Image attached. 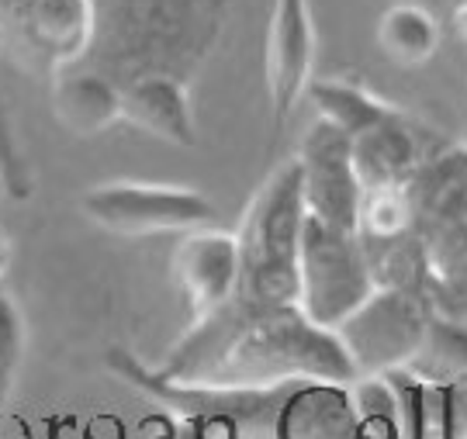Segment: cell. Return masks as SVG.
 <instances>
[{
  "label": "cell",
  "mask_w": 467,
  "mask_h": 439,
  "mask_svg": "<svg viewBox=\"0 0 467 439\" xmlns=\"http://www.w3.org/2000/svg\"><path fill=\"white\" fill-rule=\"evenodd\" d=\"M160 377L208 388H277L295 381L353 384L360 373L329 329H318L298 304L243 308L229 304L194 322L167 356Z\"/></svg>",
  "instance_id": "6da1fadb"
},
{
  "label": "cell",
  "mask_w": 467,
  "mask_h": 439,
  "mask_svg": "<svg viewBox=\"0 0 467 439\" xmlns=\"http://www.w3.org/2000/svg\"><path fill=\"white\" fill-rule=\"evenodd\" d=\"M305 184L301 163L287 159L253 194L239 221V294L243 308L298 304V256L305 232Z\"/></svg>",
  "instance_id": "7a4b0ae2"
},
{
  "label": "cell",
  "mask_w": 467,
  "mask_h": 439,
  "mask_svg": "<svg viewBox=\"0 0 467 439\" xmlns=\"http://www.w3.org/2000/svg\"><path fill=\"white\" fill-rule=\"evenodd\" d=\"M108 367L129 381L132 388L150 394L152 402L177 412L181 423L198 425H229L239 439H274L277 429V412H281L287 391L295 384H277V388H208V384H177L156 371H150L139 356L129 350H111Z\"/></svg>",
  "instance_id": "3957f363"
},
{
  "label": "cell",
  "mask_w": 467,
  "mask_h": 439,
  "mask_svg": "<svg viewBox=\"0 0 467 439\" xmlns=\"http://www.w3.org/2000/svg\"><path fill=\"white\" fill-rule=\"evenodd\" d=\"M298 273V308L329 332H336L378 291L364 239L357 232H339L312 215H305Z\"/></svg>",
  "instance_id": "277c9868"
},
{
  "label": "cell",
  "mask_w": 467,
  "mask_h": 439,
  "mask_svg": "<svg viewBox=\"0 0 467 439\" xmlns=\"http://www.w3.org/2000/svg\"><path fill=\"white\" fill-rule=\"evenodd\" d=\"M84 215L115 236H156V232H194L215 219V204L194 187L111 180L84 194Z\"/></svg>",
  "instance_id": "5b68a950"
},
{
  "label": "cell",
  "mask_w": 467,
  "mask_h": 439,
  "mask_svg": "<svg viewBox=\"0 0 467 439\" xmlns=\"http://www.w3.org/2000/svg\"><path fill=\"white\" fill-rule=\"evenodd\" d=\"M0 32L35 69L67 73L98 35L94 0H0Z\"/></svg>",
  "instance_id": "8992f818"
},
{
  "label": "cell",
  "mask_w": 467,
  "mask_h": 439,
  "mask_svg": "<svg viewBox=\"0 0 467 439\" xmlns=\"http://www.w3.org/2000/svg\"><path fill=\"white\" fill-rule=\"evenodd\" d=\"M357 373L401 371L426 336V319L419 301L395 288H378L350 319L336 329Z\"/></svg>",
  "instance_id": "52a82bcc"
},
{
  "label": "cell",
  "mask_w": 467,
  "mask_h": 439,
  "mask_svg": "<svg viewBox=\"0 0 467 439\" xmlns=\"http://www.w3.org/2000/svg\"><path fill=\"white\" fill-rule=\"evenodd\" d=\"M301 163L305 211L339 232L360 236V201L364 187L353 167V138L333 121L316 118L295 156Z\"/></svg>",
  "instance_id": "ba28073f"
},
{
  "label": "cell",
  "mask_w": 467,
  "mask_h": 439,
  "mask_svg": "<svg viewBox=\"0 0 467 439\" xmlns=\"http://www.w3.org/2000/svg\"><path fill=\"white\" fill-rule=\"evenodd\" d=\"M312 63H316V28L308 0H274L267 35V90L277 132L308 94Z\"/></svg>",
  "instance_id": "9c48e42d"
},
{
  "label": "cell",
  "mask_w": 467,
  "mask_h": 439,
  "mask_svg": "<svg viewBox=\"0 0 467 439\" xmlns=\"http://www.w3.org/2000/svg\"><path fill=\"white\" fill-rule=\"evenodd\" d=\"M173 273L191 308V319L204 322L229 308L239 294V242L235 232L194 229L173 253Z\"/></svg>",
  "instance_id": "30bf717a"
},
{
  "label": "cell",
  "mask_w": 467,
  "mask_h": 439,
  "mask_svg": "<svg viewBox=\"0 0 467 439\" xmlns=\"http://www.w3.org/2000/svg\"><path fill=\"white\" fill-rule=\"evenodd\" d=\"M121 118L132 121L146 136L163 138L170 146L191 149L198 142L191 94L170 73H146L121 87Z\"/></svg>",
  "instance_id": "8fae6325"
},
{
  "label": "cell",
  "mask_w": 467,
  "mask_h": 439,
  "mask_svg": "<svg viewBox=\"0 0 467 439\" xmlns=\"http://www.w3.org/2000/svg\"><path fill=\"white\" fill-rule=\"evenodd\" d=\"M357 429L350 384L298 381L277 412L274 439H357Z\"/></svg>",
  "instance_id": "7c38bea8"
},
{
  "label": "cell",
  "mask_w": 467,
  "mask_h": 439,
  "mask_svg": "<svg viewBox=\"0 0 467 439\" xmlns=\"http://www.w3.org/2000/svg\"><path fill=\"white\" fill-rule=\"evenodd\" d=\"M52 107L67 132L90 138L121 121V87L94 73H59L52 87Z\"/></svg>",
  "instance_id": "4fadbf2b"
},
{
  "label": "cell",
  "mask_w": 467,
  "mask_h": 439,
  "mask_svg": "<svg viewBox=\"0 0 467 439\" xmlns=\"http://www.w3.org/2000/svg\"><path fill=\"white\" fill-rule=\"evenodd\" d=\"M353 167L364 190L401 187L405 173L416 167V142L405 132L401 115L353 138Z\"/></svg>",
  "instance_id": "5bb4252c"
},
{
  "label": "cell",
  "mask_w": 467,
  "mask_h": 439,
  "mask_svg": "<svg viewBox=\"0 0 467 439\" xmlns=\"http://www.w3.org/2000/svg\"><path fill=\"white\" fill-rule=\"evenodd\" d=\"M308 97L318 107V118L333 121L350 138L364 136L399 115L395 107L378 101L370 90H364L360 84H347V80H312Z\"/></svg>",
  "instance_id": "9a60e30c"
},
{
  "label": "cell",
  "mask_w": 467,
  "mask_h": 439,
  "mask_svg": "<svg viewBox=\"0 0 467 439\" xmlns=\"http://www.w3.org/2000/svg\"><path fill=\"white\" fill-rule=\"evenodd\" d=\"M378 46L399 66H422L440 49V25L419 4H395L378 21Z\"/></svg>",
  "instance_id": "2e32d148"
},
{
  "label": "cell",
  "mask_w": 467,
  "mask_h": 439,
  "mask_svg": "<svg viewBox=\"0 0 467 439\" xmlns=\"http://www.w3.org/2000/svg\"><path fill=\"white\" fill-rule=\"evenodd\" d=\"M409 225V198L401 187H374L364 190L360 201V239L370 242H391Z\"/></svg>",
  "instance_id": "e0dca14e"
},
{
  "label": "cell",
  "mask_w": 467,
  "mask_h": 439,
  "mask_svg": "<svg viewBox=\"0 0 467 439\" xmlns=\"http://www.w3.org/2000/svg\"><path fill=\"white\" fill-rule=\"evenodd\" d=\"M17 353H21V322H17V308L0 294V388L11 381Z\"/></svg>",
  "instance_id": "ac0fdd59"
},
{
  "label": "cell",
  "mask_w": 467,
  "mask_h": 439,
  "mask_svg": "<svg viewBox=\"0 0 467 439\" xmlns=\"http://www.w3.org/2000/svg\"><path fill=\"white\" fill-rule=\"evenodd\" d=\"M453 25H457V32L464 35V42H467V7H461V11H453Z\"/></svg>",
  "instance_id": "d6986e66"
},
{
  "label": "cell",
  "mask_w": 467,
  "mask_h": 439,
  "mask_svg": "<svg viewBox=\"0 0 467 439\" xmlns=\"http://www.w3.org/2000/svg\"><path fill=\"white\" fill-rule=\"evenodd\" d=\"M440 4H443V7H447V11H461V7H467V0H440Z\"/></svg>",
  "instance_id": "ffe728a7"
}]
</instances>
